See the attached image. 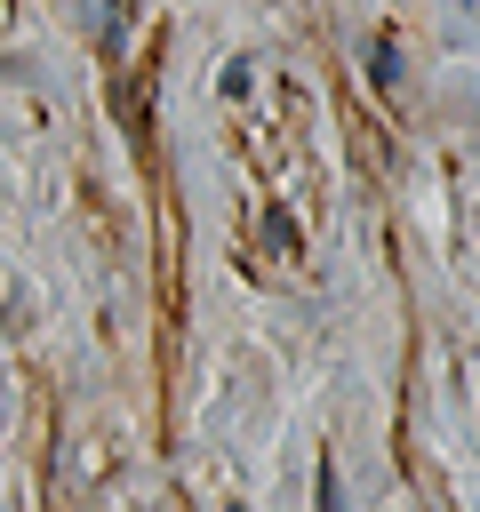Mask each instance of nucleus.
I'll return each mask as SVG.
<instances>
[{
	"label": "nucleus",
	"instance_id": "obj_1",
	"mask_svg": "<svg viewBox=\"0 0 480 512\" xmlns=\"http://www.w3.org/2000/svg\"><path fill=\"white\" fill-rule=\"evenodd\" d=\"M264 224H272V248H280V256H296V224H288V216H280V208H272V216H264Z\"/></svg>",
	"mask_w": 480,
	"mask_h": 512
},
{
	"label": "nucleus",
	"instance_id": "obj_2",
	"mask_svg": "<svg viewBox=\"0 0 480 512\" xmlns=\"http://www.w3.org/2000/svg\"><path fill=\"white\" fill-rule=\"evenodd\" d=\"M320 512H344V496H336V464L320 456Z\"/></svg>",
	"mask_w": 480,
	"mask_h": 512
}]
</instances>
